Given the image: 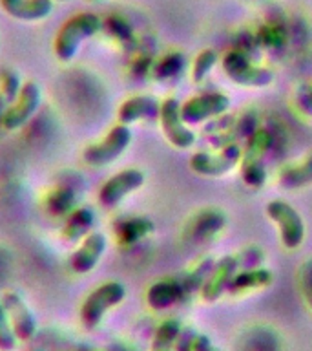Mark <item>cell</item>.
Listing matches in <instances>:
<instances>
[{"label": "cell", "mask_w": 312, "mask_h": 351, "mask_svg": "<svg viewBox=\"0 0 312 351\" xmlns=\"http://www.w3.org/2000/svg\"><path fill=\"white\" fill-rule=\"evenodd\" d=\"M103 29V21L95 13H77L60 26L53 43L57 59L70 62L81 49V44Z\"/></svg>", "instance_id": "obj_1"}, {"label": "cell", "mask_w": 312, "mask_h": 351, "mask_svg": "<svg viewBox=\"0 0 312 351\" xmlns=\"http://www.w3.org/2000/svg\"><path fill=\"white\" fill-rule=\"evenodd\" d=\"M126 287L120 282H104L103 285H99L84 298L81 306V317L82 326L86 329H95L99 324L103 322V318L106 317V313L109 309H114L115 306H119L120 302L125 300Z\"/></svg>", "instance_id": "obj_2"}, {"label": "cell", "mask_w": 312, "mask_h": 351, "mask_svg": "<svg viewBox=\"0 0 312 351\" xmlns=\"http://www.w3.org/2000/svg\"><path fill=\"white\" fill-rule=\"evenodd\" d=\"M131 143V130L128 125H117L108 132L101 143H93L82 152V158L92 167H104L119 158Z\"/></svg>", "instance_id": "obj_3"}, {"label": "cell", "mask_w": 312, "mask_h": 351, "mask_svg": "<svg viewBox=\"0 0 312 351\" xmlns=\"http://www.w3.org/2000/svg\"><path fill=\"white\" fill-rule=\"evenodd\" d=\"M42 103V90L37 82L27 81L22 84V90L18 93L15 103L10 104V108L5 110L2 115V128L4 130H18L37 114Z\"/></svg>", "instance_id": "obj_4"}, {"label": "cell", "mask_w": 312, "mask_h": 351, "mask_svg": "<svg viewBox=\"0 0 312 351\" xmlns=\"http://www.w3.org/2000/svg\"><path fill=\"white\" fill-rule=\"evenodd\" d=\"M0 302H2V306H4L5 313L10 317L11 326L15 329L18 340L21 342H29V340L35 339V335L38 331L37 315L33 313L26 298L16 291H5Z\"/></svg>", "instance_id": "obj_5"}, {"label": "cell", "mask_w": 312, "mask_h": 351, "mask_svg": "<svg viewBox=\"0 0 312 351\" xmlns=\"http://www.w3.org/2000/svg\"><path fill=\"white\" fill-rule=\"evenodd\" d=\"M267 214L272 218L274 223L278 225L285 247L296 249L301 245V241L305 238V225L292 205L281 199H274L267 205Z\"/></svg>", "instance_id": "obj_6"}, {"label": "cell", "mask_w": 312, "mask_h": 351, "mask_svg": "<svg viewBox=\"0 0 312 351\" xmlns=\"http://www.w3.org/2000/svg\"><path fill=\"white\" fill-rule=\"evenodd\" d=\"M144 183V174L137 169L122 170L119 174H115L114 178H109L99 191V202L104 207H115L125 199L128 194L135 192L137 189H141Z\"/></svg>", "instance_id": "obj_7"}, {"label": "cell", "mask_w": 312, "mask_h": 351, "mask_svg": "<svg viewBox=\"0 0 312 351\" xmlns=\"http://www.w3.org/2000/svg\"><path fill=\"white\" fill-rule=\"evenodd\" d=\"M159 117H161L164 136H166V139L174 147L188 148L194 145L196 136L185 126V121L181 117V106L175 99H166L161 104V114H159Z\"/></svg>", "instance_id": "obj_8"}, {"label": "cell", "mask_w": 312, "mask_h": 351, "mask_svg": "<svg viewBox=\"0 0 312 351\" xmlns=\"http://www.w3.org/2000/svg\"><path fill=\"white\" fill-rule=\"evenodd\" d=\"M108 240L103 232H90L82 240L81 247L70 256V267L73 273L86 274L97 267L99 260L106 251Z\"/></svg>", "instance_id": "obj_9"}, {"label": "cell", "mask_w": 312, "mask_h": 351, "mask_svg": "<svg viewBox=\"0 0 312 351\" xmlns=\"http://www.w3.org/2000/svg\"><path fill=\"white\" fill-rule=\"evenodd\" d=\"M229 108V97L223 93H208L201 97L190 99L188 103L181 106V117L188 125L203 123L208 117L223 114Z\"/></svg>", "instance_id": "obj_10"}, {"label": "cell", "mask_w": 312, "mask_h": 351, "mask_svg": "<svg viewBox=\"0 0 312 351\" xmlns=\"http://www.w3.org/2000/svg\"><path fill=\"white\" fill-rule=\"evenodd\" d=\"M224 70L235 82L246 84V86H265L268 82H272V71L257 70L252 68L248 59L239 51H232L224 59Z\"/></svg>", "instance_id": "obj_11"}, {"label": "cell", "mask_w": 312, "mask_h": 351, "mask_svg": "<svg viewBox=\"0 0 312 351\" xmlns=\"http://www.w3.org/2000/svg\"><path fill=\"white\" fill-rule=\"evenodd\" d=\"M55 0H0L2 10L16 21L38 22L48 19L53 11Z\"/></svg>", "instance_id": "obj_12"}, {"label": "cell", "mask_w": 312, "mask_h": 351, "mask_svg": "<svg viewBox=\"0 0 312 351\" xmlns=\"http://www.w3.org/2000/svg\"><path fill=\"white\" fill-rule=\"evenodd\" d=\"M239 159V147L230 145L224 148V152L221 156H210V154L199 152L190 159L192 170H196L203 176H219L229 172L235 165V161Z\"/></svg>", "instance_id": "obj_13"}, {"label": "cell", "mask_w": 312, "mask_h": 351, "mask_svg": "<svg viewBox=\"0 0 312 351\" xmlns=\"http://www.w3.org/2000/svg\"><path fill=\"white\" fill-rule=\"evenodd\" d=\"M239 265H243L241 254L226 256L218 265H213V273L208 276L207 285H205V298L207 300H216L223 293L224 287H229L230 280L234 278V273Z\"/></svg>", "instance_id": "obj_14"}, {"label": "cell", "mask_w": 312, "mask_h": 351, "mask_svg": "<svg viewBox=\"0 0 312 351\" xmlns=\"http://www.w3.org/2000/svg\"><path fill=\"white\" fill-rule=\"evenodd\" d=\"M161 114V104L150 95H137L120 104L119 119L122 125H131L141 119H155Z\"/></svg>", "instance_id": "obj_15"}, {"label": "cell", "mask_w": 312, "mask_h": 351, "mask_svg": "<svg viewBox=\"0 0 312 351\" xmlns=\"http://www.w3.org/2000/svg\"><path fill=\"white\" fill-rule=\"evenodd\" d=\"M95 210L88 205L75 207L68 214L64 227H62V234L68 241H79L84 240L90 232H92L93 225H95Z\"/></svg>", "instance_id": "obj_16"}, {"label": "cell", "mask_w": 312, "mask_h": 351, "mask_svg": "<svg viewBox=\"0 0 312 351\" xmlns=\"http://www.w3.org/2000/svg\"><path fill=\"white\" fill-rule=\"evenodd\" d=\"M185 296L183 285L179 278L159 280L148 289L146 300L153 309H166L175 302H179Z\"/></svg>", "instance_id": "obj_17"}, {"label": "cell", "mask_w": 312, "mask_h": 351, "mask_svg": "<svg viewBox=\"0 0 312 351\" xmlns=\"http://www.w3.org/2000/svg\"><path fill=\"white\" fill-rule=\"evenodd\" d=\"M153 229L155 227L148 218H122L115 223V232L126 245H131V243L142 240L144 236L152 234Z\"/></svg>", "instance_id": "obj_18"}, {"label": "cell", "mask_w": 312, "mask_h": 351, "mask_svg": "<svg viewBox=\"0 0 312 351\" xmlns=\"http://www.w3.org/2000/svg\"><path fill=\"white\" fill-rule=\"evenodd\" d=\"M77 199H79V191L73 185L57 186L46 197V208L53 216H64V214H70L75 208Z\"/></svg>", "instance_id": "obj_19"}, {"label": "cell", "mask_w": 312, "mask_h": 351, "mask_svg": "<svg viewBox=\"0 0 312 351\" xmlns=\"http://www.w3.org/2000/svg\"><path fill=\"white\" fill-rule=\"evenodd\" d=\"M224 225V216L218 210H205V213L197 214L196 219L190 225V236L194 240H207L208 236L218 232Z\"/></svg>", "instance_id": "obj_20"}, {"label": "cell", "mask_w": 312, "mask_h": 351, "mask_svg": "<svg viewBox=\"0 0 312 351\" xmlns=\"http://www.w3.org/2000/svg\"><path fill=\"white\" fill-rule=\"evenodd\" d=\"M312 181V156L305 159L303 163L298 167H290V169L281 172L279 183L287 189H296V186L307 185Z\"/></svg>", "instance_id": "obj_21"}, {"label": "cell", "mask_w": 312, "mask_h": 351, "mask_svg": "<svg viewBox=\"0 0 312 351\" xmlns=\"http://www.w3.org/2000/svg\"><path fill=\"white\" fill-rule=\"evenodd\" d=\"M272 274L263 269H256V271H246V273L235 274L234 278L230 280L229 289L237 291V289H248V287H259V285L270 284Z\"/></svg>", "instance_id": "obj_22"}, {"label": "cell", "mask_w": 312, "mask_h": 351, "mask_svg": "<svg viewBox=\"0 0 312 351\" xmlns=\"http://www.w3.org/2000/svg\"><path fill=\"white\" fill-rule=\"evenodd\" d=\"M181 335V326L177 320H166L157 329L155 339H153V351H170L175 339Z\"/></svg>", "instance_id": "obj_23"}, {"label": "cell", "mask_w": 312, "mask_h": 351, "mask_svg": "<svg viewBox=\"0 0 312 351\" xmlns=\"http://www.w3.org/2000/svg\"><path fill=\"white\" fill-rule=\"evenodd\" d=\"M241 172H243L245 183L250 186H261L265 183V178H267L261 158H257V156H245Z\"/></svg>", "instance_id": "obj_24"}, {"label": "cell", "mask_w": 312, "mask_h": 351, "mask_svg": "<svg viewBox=\"0 0 312 351\" xmlns=\"http://www.w3.org/2000/svg\"><path fill=\"white\" fill-rule=\"evenodd\" d=\"M22 84L24 82L21 81V77H18V73L15 70L5 68V70L0 71V86H2L5 103H15L22 90Z\"/></svg>", "instance_id": "obj_25"}, {"label": "cell", "mask_w": 312, "mask_h": 351, "mask_svg": "<svg viewBox=\"0 0 312 351\" xmlns=\"http://www.w3.org/2000/svg\"><path fill=\"white\" fill-rule=\"evenodd\" d=\"M21 340L16 337L15 329L11 326V320L5 313L2 302H0V351H13Z\"/></svg>", "instance_id": "obj_26"}, {"label": "cell", "mask_w": 312, "mask_h": 351, "mask_svg": "<svg viewBox=\"0 0 312 351\" xmlns=\"http://www.w3.org/2000/svg\"><path fill=\"white\" fill-rule=\"evenodd\" d=\"M183 64H185V60H183L181 55H168L163 60H159V64L155 66V77L161 79V81L175 77L183 70Z\"/></svg>", "instance_id": "obj_27"}, {"label": "cell", "mask_w": 312, "mask_h": 351, "mask_svg": "<svg viewBox=\"0 0 312 351\" xmlns=\"http://www.w3.org/2000/svg\"><path fill=\"white\" fill-rule=\"evenodd\" d=\"M213 64H216V53L210 51V49L203 51V53L197 57L196 66H194V81H203Z\"/></svg>", "instance_id": "obj_28"}, {"label": "cell", "mask_w": 312, "mask_h": 351, "mask_svg": "<svg viewBox=\"0 0 312 351\" xmlns=\"http://www.w3.org/2000/svg\"><path fill=\"white\" fill-rule=\"evenodd\" d=\"M300 280H301V289H303V295H305L307 302L312 306V260L303 265Z\"/></svg>", "instance_id": "obj_29"}, {"label": "cell", "mask_w": 312, "mask_h": 351, "mask_svg": "<svg viewBox=\"0 0 312 351\" xmlns=\"http://www.w3.org/2000/svg\"><path fill=\"white\" fill-rule=\"evenodd\" d=\"M298 104L305 114L312 115V88H303L298 95Z\"/></svg>", "instance_id": "obj_30"}, {"label": "cell", "mask_w": 312, "mask_h": 351, "mask_svg": "<svg viewBox=\"0 0 312 351\" xmlns=\"http://www.w3.org/2000/svg\"><path fill=\"white\" fill-rule=\"evenodd\" d=\"M57 2H68V0H57Z\"/></svg>", "instance_id": "obj_31"}, {"label": "cell", "mask_w": 312, "mask_h": 351, "mask_svg": "<svg viewBox=\"0 0 312 351\" xmlns=\"http://www.w3.org/2000/svg\"><path fill=\"white\" fill-rule=\"evenodd\" d=\"M92 2H97V0H92Z\"/></svg>", "instance_id": "obj_32"}, {"label": "cell", "mask_w": 312, "mask_h": 351, "mask_svg": "<svg viewBox=\"0 0 312 351\" xmlns=\"http://www.w3.org/2000/svg\"><path fill=\"white\" fill-rule=\"evenodd\" d=\"M90 351H93V350H90Z\"/></svg>", "instance_id": "obj_33"}]
</instances>
